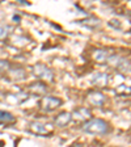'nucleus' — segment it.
I'll use <instances>...</instances> for the list:
<instances>
[{
    "label": "nucleus",
    "instance_id": "9",
    "mask_svg": "<svg viewBox=\"0 0 131 147\" xmlns=\"http://www.w3.org/2000/svg\"><path fill=\"white\" fill-rule=\"evenodd\" d=\"M71 121H72L71 113H68V112H62V113H59L58 116L54 118V125L58 126V127H64V126H67Z\"/></svg>",
    "mask_w": 131,
    "mask_h": 147
},
{
    "label": "nucleus",
    "instance_id": "2",
    "mask_svg": "<svg viewBox=\"0 0 131 147\" xmlns=\"http://www.w3.org/2000/svg\"><path fill=\"white\" fill-rule=\"evenodd\" d=\"M32 72L36 78L42 80H47V82H52L54 80V72H52L51 68H49L46 64L42 63H37L32 67Z\"/></svg>",
    "mask_w": 131,
    "mask_h": 147
},
{
    "label": "nucleus",
    "instance_id": "6",
    "mask_svg": "<svg viewBox=\"0 0 131 147\" xmlns=\"http://www.w3.org/2000/svg\"><path fill=\"white\" fill-rule=\"evenodd\" d=\"M30 131L34 133L37 135H43V137H49L52 134V130L50 127V125L46 123H41V122H32L30 123Z\"/></svg>",
    "mask_w": 131,
    "mask_h": 147
},
{
    "label": "nucleus",
    "instance_id": "14",
    "mask_svg": "<svg viewBox=\"0 0 131 147\" xmlns=\"http://www.w3.org/2000/svg\"><path fill=\"white\" fill-rule=\"evenodd\" d=\"M116 92L118 93V95H121V96H128L130 95V88L126 87V86H119L118 88L116 89Z\"/></svg>",
    "mask_w": 131,
    "mask_h": 147
},
{
    "label": "nucleus",
    "instance_id": "15",
    "mask_svg": "<svg viewBox=\"0 0 131 147\" xmlns=\"http://www.w3.org/2000/svg\"><path fill=\"white\" fill-rule=\"evenodd\" d=\"M11 67L8 61H4V59H0V71H5Z\"/></svg>",
    "mask_w": 131,
    "mask_h": 147
},
{
    "label": "nucleus",
    "instance_id": "1",
    "mask_svg": "<svg viewBox=\"0 0 131 147\" xmlns=\"http://www.w3.org/2000/svg\"><path fill=\"white\" fill-rule=\"evenodd\" d=\"M83 130L89 134H96V135H104L110 130L109 123L105 119L101 118H91L83 125Z\"/></svg>",
    "mask_w": 131,
    "mask_h": 147
},
{
    "label": "nucleus",
    "instance_id": "11",
    "mask_svg": "<svg viewBox=\"0 0 131 147\" xmlns=\"http://www.w3.org/2000/svg\"><path fill=\"white\" fill-rule=\"evenodd\" d=\"M110 55L112 54H107V51L104 49H96L95 51H93V59H95L97 63H105Z\"/></svg>",
    "mask_w": 131,
    "mask_h": 147
},
{
    "label": "nucleus",
    "instance_id": "7",
    "mask_svg": "<svg viewBox=\"0 0 131 147\" xmlns=\"http://www.w3.org/2000/svg\"><path fill=\"white\" fill-rule=\"evenodd\" d=\"M28 91L34 96H45L47 93V87L43 82H34L28 86Z\"/></svg>",
    "mask_w": 131,
    "mask_h": 147
},
{
    "label": "nucleus",
    "instance_id": "10",
    "mask_svg": "<svg viewBox=\"0 0 131 147\" xmlns=\"http://www.w3.org/2000/svg\"><path fill=\"white\" fill-rule=\"evenodd\" d=\"M8 74H9V79L16 80V82L25 80V78H26V72H25V70H24V68H21V67L11 68Z\"/></svg>",
    "mask_w": 131,
    "mask_h": 147
},
{
    "label": "nucleus",
    "instance_id": "5",
    "mask_svg": "<svg viewBox=\"0 0 131 147\" xmlns=\"http://www.w3.org/2000/svg\"><path fill=\"white\" fill-rule=\"evenodd\" d=\"M71 117L77 122H84V121H89L92 118V112L87 107H80L73 110V113H71Z\"/></svg>",
    "mask_w": 131,
    "mask_h": 147
},
{
    "label": "nucleus",
    "instance_id": "3",
    "mask_svg": "<svg viewBox=\"0 0 131 147\" xmlns=\"http://www.w3.org/2000/svg\"><path fill=\"white\" fill-rule=\"evenodd\" d=\"M63 104V100L55 96H45L40 101V108L43 112H52V110L58 109Z\"/></svg>",
    "mask_w": 131,
    "mask_h": 147
},
{
    "label": "nucleus",
    "instance_id": "16",
    "mask_svg": "<svg viewBox=\"0 0 131 147\" xmlns=\"http://www.w3.org/2000/svg\"><path fill=\"white\" fill-rule=\"evenodd\" d=\"M71 147H84V144H83V143H79V142H76V143H73Z\"/></svg>",
    "mask_w": 131,
    "mask_h": 147
},
{
    "label": "nucleus",
    "instance_id": "4",
    "mask_svg": "<svg viewBox=\"0 0 131 147\" xmlns=\"http://www.w3.org/2000/svg\"><path fill=\"white\" fill-rule=\"evenodd\" d=\"M105 100H106L105 95L98 91H91L87 95V102L92 107H102L105 104Z\"/></svg>",
    "mask_w": 131,
    "mask_h": 147
},
{
    "label": "nucleus",
    "instance_id": "8",
    "mask_svg": "<svg viewBox=\"0 0 131 147\" xmlns=\"http://www.w3.org/2000/svg\"><path fill=\"white\" fill-rule=\"evenodd\" d=\"M92 83L95 84L96 87H100V88H105V87L109 84V75L105 72H97L93 75L92 78Z\"/></svg>",
    "mask_w": 131,
    "mask_h": 147
},
{
    "label": "nucleus",
    "instance_id": "12",
    "mask_svg": "<svg viewBox=\"0 0 131 147\" xmlns=\"http://www.w3.org/2000/svg\"><path fill=\"white\" fill-rule=\"evenodd\" d=\"M16 122V118L13 114L5 110H0V123H5V125H13Z\"/></svg>",
    "mask_w": 131,
    "mask_h": 147
},
{
    "label": "nucleus",
    "instance_id": "13",
    "mask_svg": "<svg viewBox=\"0 0 131 147\" xmlns=\"http://www.w3.org/2000/svg\"><path fill=\"white\" fill-rule=\"evenodd\" d=\"M11 30H12V28L8 25H0V42H3L8 38Z\"/></svg>",
    "mask_w": 131,
    "mask_h": 147
}]
</instances>
